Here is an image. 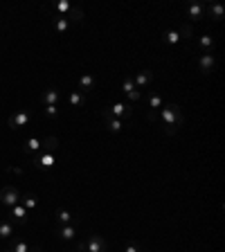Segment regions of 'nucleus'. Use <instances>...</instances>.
<instances>
[{"label":"nucleus","instance_id":"obj_1","mask_svg":"<svg viewBox=\"0 0 225 252\" xmlns=\"http://www.w3.org/2000/svg\"><path fill=\"white\" fill-rule=\"evenodd\" d=\"M158 122L162 124V133L165 135H176L180 131V126L185 124V117H183V108L178 104H165L158 111Z\"/></svg>","mask_w":225,"mask_h":252},{"label":"nucleus","instance_id":"obj_2","mask_svg":"<svg viewBox=\"0 0 225 252\" xmlns=\"http://www.w3.org/2000/svg\"><path fill=\"white\" fill-rule=\"evenodd\" d=\"M108 243L101 239L99 234H90L86 241L77 243V252H106Z\"/></svg>","mask_w":225,"mask_h":252},{"label":"nucleus","instance_id":"obj_3","mask_svg":"<svg viewBox=\"0 0 225 252\" xmlns=\"http://www.w3.org/2000/svg\"><path fill=\"white\" fill-rule=\"evenodd\" d=\"M30 122H32V111H30V108H20V111L12 113V115L7 117V126H9V129H14V131L25 129V126H27Z\"/></svg>","mask_w":225,"mask_h":252},{"label":"nucleus","instance_id":"obj_4","mask_svg":"<svg viewBox=\"0 0 225 252\" xmlns=\"http://www.w3.org/2000/svg\"><path fill=\"white\" fill-rule=\"evenodd\" d=\"M0 203L5 207H14L20 203V192H18L14 185H7V187L0 189Z\"/></svg>","mask_w":225,"mask_h":252},{"label":"nucleus","instance_id":"obj_5","mask_svg":"<svg viewBox=\"0 0 225 252\" xmlns=\"http://www.w3.org/2000/svg\"><path fill=\"white\" fill-rule=\"evenodd\" d=\"M104 111H106L108 115H112V117H117V119H126V117L133 115V106L126 104V101H115V104L104 108Z\"/></svg>","mask_w":225,"mask_h":252},{"label":"nucleus","instance_id":"obj_6","mask_svg":"<svg viewBox=\"0 0 225 252\" xmlns=\"http://www.w3.org/2000/svg\"><path fill=\"white\" fill-rule=\"evenodd\" d=\"M122 93L126 95L131 99V104H137V101L142 99V93L135 88V83H133V77H124L122 79Z\"/></svg>","mask_w":225,"mask_h":252},{"label":"nucleus","instance_id":"obj_7","mask_svg":"<svg viewBox=\"0 0 225 252\" xmlns=\"http://www.w3.org/2000/svg\"><path fill=\"white\" fill-rule=\"evenodd\" d=\"M27 218H30V212L25 210L20 203L9 207V221H12L14 225H27Z\"/></svg>","mask_w":225,"mask_h":252},{"label":"nucleus","instance_id":"obj_8","mask_svg":"<svg viewBox=\"0 0 225 252\" xmlns=\"http://www.w3.org/2000/svg\"><path fill=\"white\" fill-rule=\"evenodd\" d=\"M9 250L12 252H43L41 246H30L27 241L18 239V236H12L9 239Z\"/></svg>","mask_w":225,"mask_h":252},{"label":"nucleus","instance_id":"obj_9","mask_svg":"<svg viewBox=\"0 0 225 252\" xmlns=\"http://www.w3.org/2000/svg\"><path fill=\"white\" fill-rule=\"evenodd\" d=\"M133 83H135V88L142 93V90H147L151 83H153V70H142L137 72L135 77H133Z\"/></svg>","mask_w":225,"mask_h":252},{"label":"nucleus","instance_id":"obj_10","mask_svg":"<svg viewBox=\"0 0 225 252\" xmlns=\"http://www.w3.org/2000/svg\"><path fill=\"white\" fill-rule=\"evenodd\" d=\"M95 86H97V79H95V75L93 72H86V75H81L79 77V81H77V90L79 93H90V90H95Z\"/></svg>","mask_w":225,"mask_h":252},{"label":"nucleus","instance_id":"obj_11","mask_svg":"<svg viewBox=\"0 0 225 252\" xmlns=\"http://www.w3.org/2000/svg\"><path fill=\"white\" fill-rule=\"evenodd\" d=\"M101 119H104L106 131H111V133H122V129H124V122L117 117H112V115H108L106 111H101Z\"/></svg>","mask_w":225,"mask_h":252},{"label":"nucleus","instance_id":"obj_12","mask_svg":"<svg viewBox=\"0 0 225 252\" xmlns=\"http://www.w3.org/2000/svg\"><path fill=\"white\" fill-rule=\"evenodd\" d=\"M214 65H216V59H214L212 52H203L201 57H198V68H201L203 75H209V72L214 70Z\"/></svg>","mask_w":225,"mask_h":252},{"label":"nucleus","instance_id":"obj_13","mask_svg":"<svg viewBox=\"0 0 225 252\" xmlns=\"http://www.w3.org/2000/svg\"><path fill=\"white\" fill-rule=\"evenodd\" d=\"M61 101V93L56 88H48L41 93V104L43 106H59Z\"/></svg>","mask_w":225,"mask_h":252},{"label":"nucleus","instance_id":"obj_14","mask_svg":"<svg viewBox=\"0 0 225 252\" xmlns=\"http://www.w3.org/2000/svg\"><path fill=\"white\" fill-rule=\"evenodd\" d=\"M54 234H56V239L61 241H72L75 236H77V228L75 225H56V230H54Z\"/></svg>","mask_w":225,"mask_h":252},{"label":"nucleus","instance_id":"obj_15","mask_svg":"<svg viewBox=\"0 0 225 252\" xmlns=\"http://www.w3.org/2000/svg\"><path fill=\"white\" fill-rule=\"evenodd\" d=\"M32 160H34V164L38 167V169H52L54 167L52 153H36V155H32Z\"/></svg>","mask_w":225,"mask_h":252},{"label":"nucleus","instance_id":"obj_16","mask_svg":"<svg viewBox=\"0 0 225 252\" xmlns=\"http://www.w3.org/2000/svg\"><path fill=\"white\" fill-rule=\"evenodd\" d=\"M147 104H149V111H151V113H158L162 106H165V101H162V97L158 93L149 90V93H147Z\"/></svg>","mask_w":225,"mask_h":252},{"label":"nucleus","instance_id":"obj_17","mask_svg":"<svg viewBox=\"0 0 225 252\" xmlns=\"http://www.w3.org/2000/svg\"><path fill=\"white\" fill-rule=\"evenodd\" d=\"M59 149V137L56 135H48L45 140H41V153H54Z\"/></svg>","mask_w":225,"mask_h":252},{"label":"nucleus","instance_id":"obj_18","mask_svg":"<svg viewBox=\"0 0 225 252\" xmlns=\"http://www.w3.org/2000/svg\"><path fill=\"white\" fill-rule=\"evenodd\" d=\"M187 16H189L191 20H201V18L205 16V5H203V2H191V5L187 7Z\"/></svg>","mask_w":225,"mask_h":252},{"label":"nucleus","instance_id":"obj_19","mask_svg":"<svg viewBox=\"0 0 225 252\" xmlns=\"http://www.w3.org/2000/svg\"><path fill=\"white\" fill-rule=\"evenodd\" d=\"M20 205L25 207L27 212H34L36 207H38V196L36 194H25V196H20Z\"/></svg>","mask_w":225,"mask_h":252},{"label":"nucleus","instance_id":"obj_20","mask_svg":"<svg viewBox=\"0 0 225 252\" xmlns=\"http://www.w3.org/2000/svg\"><path fill=\"white\" fill-rule=\"evenodd\" d=\"M14 236V223L9 218H0V239L9 241Z\"/></svg>","mask_w":225,"mask_h":252},{"label":"nucleus","instance_id":"obj_21","mask_svg":"<svg viewBox=\"0 0 225 252\" xmlns=\"http://www.w3.org/2000/svg\"><path fill=\"white\" fill-rule=\"evenodd\" d=\"M52 27H54V32L56 34H65L68 32V27H70V20L65 16H54L52 18Z\"/></svg>","mask_w":225,"mask_h":252},{"label":"nucleus","instance_id":"obj_22","mask_svg":"<svg viewBox=\"0 0 225 252\" xmlns=\"http://www.w3.org/2000/svg\"><path fill=\"white\" fill-rule=\"evenodd\" d=\"M23 151L27 155H36V153H41V140L38 137H30V140L23 144Z\"/></svg>","mask_w":225,"mask_h":252},{"label":"nucleus","instance_id":"obj_23","mask_svg":"<svg viewBox=\"0 0 225 252\" xmlns=\"http://www.w3.org/2000/svg\"><path fill=\"white\" fill-rule=\"evenodd\" d=\"M205 12L209 14V18H212V20H221V18H223V14H225V9L219 5V2H209V5H205Z\"/></svg>","mask_w":225,"mask_h":252},{"label":"nucleus","instance_id":"obj_24","mask_svg":"<svg viewBox=\"0 0 225 252\" xmlns=\"http://www.w3.org/2000/svg\"><path fill=\"white\" fill-rule=\"evenodd\" d=\"M48 9H54V12H56V16H68V14H70V9H72V5L68 2V0H59L56 5L48 7Z\"/></svg>","mask_w":225,"mask_h":252},{"label":"nucleus","instance_id":"obj_25","mask_svg":"<svg viewBox=\"0 0 225 252\" xmlns=\"http://www.w3.org/2000/svg\"><path fill=\"white\" fill-rule=\"evenodd\" d=\"M83 101H86V95L79 93V90H72V93L68 95V104H70L72 108H79V106H83Z\"/></svg>","mask_w":225,"mask_h":252},{"label":"nucleus","instance_id":"obj_26","mask_svg":"<svg viewBox=\"0 0 225 252\" xmlns=\"http://www.w3.org/2000/svg\"><path fill=\"white\" fill-rule=\"evenodd\" d=\"M56 223H59V225H70L72 223V214L68 210H65V207H61V210H56Z\"/></svg>","mask_w":225,"mask_h":252},{"label":"nucleus","instance_id":"obj_27","mask_svg":"<svg viewBox=\"0 0 225 252\" xmlns=\"http://www.w3.org/2000/svg\"><path fill=\"white\" fill-rule=\"evenodd\" d=\"M162 41H165L167 45H176V43L180 41V32L178 30H167L165 36H162Z\"/></svg>","mask_w":225,"mask_h":252},{"label":"nucleus","instance_id":"obj_28","mask_svg":"<svg viewBox=\"0 0 225 252\" xmlns=\"http://www.w3.org/2000/svg\"><path fill=\"white\" fill-rule=\"evenodd\" d=\"M198 45H201L203 52H212V50H214V39L209 34H203L201 41H198Z\"/></svg>","mask_w":225,"mask_h":252},{"label":"nucleus","instance_id":"obj_29","mask_svg":"<svg viewBox=\"0 0 225 252\" xmlns=\"http://www.w3.org/2000/svg\"><path fill=\"white\" fill-rule=\"evenodd\" d=\"M65 18H68L70 23H81V20H83V12H81V9H79V7H72V9H70V14H68V16H65Z\"/></svg>","mask_w":225,"mask_h":252},{"label":"nucleus","instance_id":"obj_30","mask_svg":"<svg viewBox=\"0 0 225 252\" xmlns=\"http://www.w3.org/2000/svg\"><path fill=\"white\" fill-rule=\"evenodd\" d=\"M43 115L48 119H56L59 117V106H43Z\"/></svg>","mask_w":225,"mask_h":252},{"label":"nucleus","instance_id":"obj_31","mask_svg":"<svg viewBox=\"0 0 225 252\" xmlns=\"http://www.w3.org/2000/svg\"><path fill=\"white\" fill-rule=\"evenodd\" d=\"M180 32V39H191V34H194V30H191V25H183V30Z\"/></svg>","mask_w":225,"mask_h":252},{"label":"nucleus","instance_id":"obj_32","mask_svg":"<svg viewBox=\"0 0 225 252\" xmlns=\"http://www.w3.org/2000/svg\"><path fill=\"white\" fill-rule=\"evenodd\" d=\"M124 252H142V250H140V246H137V243H129V246L124 248Z\"/></svg>","mask_w":225,"mask_h":252},{"label":"nucleus","instance_id":"obj_33","mask_svg":"<svg viewBox=\"0 0 225 252\" xmlns=\"http://www.w3.org/2000/svg\"><path fill=\"white\" fill-rule=\"evenodd\" d=\"M147 122H151V124H155V122H158V113H151V111H147Z\"/></svg>","mask_w":225,"mask_h":252},{"label":"nucleus","instance_id":"obj_34","mask_svg":"<svg viewBox=\"0 0 225 252\" xmlns=\"http://www.w3.org/2000/svg\"><path fill=\"white\" fill-rule=\"evenodd\" d=\"M9 171H12V174H16V176H20V174H23V169H20V167H9Z\"/></svg>","mask_w":225,"mask_h":252},{"label":"nucleus","instance_id":"obj_35","mask_svg":"<svg viewBox=\"0 0 225 252\" xmlns=\"http://www.w3.org/2000/svg\"><path fill=\"white\" fill-rule=\"evenodd\" d=\"M2 252H12V250H9V248H7V250H2Z\"/></svg>","mask_w":225,"mask_h":252}]
</instances>
